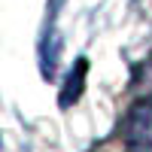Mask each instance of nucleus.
<instances>
[{
	"label": "nucleus",
	"instance_id": "f257e3e1",
	"mask_svg": "<svg viewBox=\"0 0 152 152\" xmlns=\"http://www.w3.org/2000/svg\"><path fill=\"white\" fill-rule=\"evenodd\" d=\"M125 143L131 152H152V104H137L125 125Z\"/></svg>",
	"mask_w": 152,
	"mask_h": 152
}]
</instances>
